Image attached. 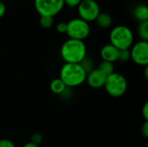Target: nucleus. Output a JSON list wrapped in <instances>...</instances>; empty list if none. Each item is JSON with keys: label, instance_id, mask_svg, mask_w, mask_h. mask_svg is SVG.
<instances>
[{"label": "nucleus", "instance_id": "obj_1", "mask_svg": "<svg viewBox=\"0 0 148 147\" xmlns=\"http://www.w3.org/2000/svg\"><path fill=\"white\" fill-rule=\"evenodd\" d=\"M87 55V47L83 41L70 39L63 42L61 56L66 63H80Z\"/></svg>", "mask_w": 148, "mask_h": 147}, {"label": "nucleus", "instance_id": "obj_2", "mask_svg": "<svg viewBox=\"0 0 148 147\" xmlns=\"http://www.w3.org/2000/svg\"><path fill=\"white\" fill-rule=\"evenodd\" d=\"M87 77V73L79 63H65L60 71V79L67 88H75L82 85Z\"/></svg>", "mask_w": 148, "mask_h": 147}, {"label": "nucleus", "instance_id": "obj_3", "mask_svg": "<svg viewBox=\"0 0 148 147\" xmlns=\"http://www.w3.org/2000/svg\"><path fill=\"white\" fill-rule=\"evenodd\" d=\"M110 44L121 49H129L134 44V33L130 28L125 25L114 27L109 35Z\"/></svg>", "mask_w": 148, "mask_h": 147}, {"label": "nucleus", "instance_id": "obj_4", "mask_svg": "<svg viewBox=\"0 0 148 147\" xmlns=\"http://www.w3.org/2000/svg\"><path fill=\"white\" fill-rule=\"evenodd\" d=\"M104 88L113 98L121 97L127 89V81L126 77L119 73H113L107 76Z\"/></svg>", "mask_w": 148, "mask_h": 147}, {"label": "nucleus", "instance_id": "obj_5", "mask_svg": "<svg viewBox=\"0 0 148 147\" xmlns=\"http://www.w3.org/2000/svg\"><path fill=\"white\" fill-rule=\"evenodd\" d=\"M90 33V26L88 23L80 17L73 18L67 23L66 34L70 39L83 41Z\"/></svg>", "mask_w": 148, "mask_h": 147}, {"label": "nucleus", "instance_id": "obj_6", "mask_svg": "<svg viewBox=\"0 0 148 147\" xmlns=\"http://www.w3.org/2000/svg\"><path fill=\"white\" fill-rule=\"evenodd\" d=\"M34 6L40 16L54 17L64 7L63 0H34Z\"/></svg>", "mask_w": 148, "mask_h": 147}, {"label": "nucleus", "instance_id": "obj_7", "mask_svg": "<svg viewBox=\"0 0 148 147\" xmlns=\"http://www.w3.org/2000/svg\"><path fill=\"white\" fill-rule=\"evenodd\" d=\"M77 10L80 18L87 23L95 21L101 13L100 5L95 0H82L77 6Z\"/></svg>", "mask_w": 148, "mask_h": 147}, {"label": "nucleus", "instance_id": "obj_8", "mask_svg": "<svg viewBox=\"0 0 148 147\" xmlns=\"http://www.w3.org/2000/svg\"><path fill=\"white\" fill-rule=\"evenodd\" d=\"M131 60L139 66L147 67L148 42L147 41H139L133 44L130 49Z\"/></svg>", "mask_w": 148, "mask_h": 147}, {"label": "nucleus", "instance_id": "obj_9", "mask_svg": "<svg viewBox=\"0 0 148 147\" xmlns=\"http://www.w3.org/2000/svg\"><path fill=\"white\" fill-rule=\"evenodd\" d=\"M107 75H105L98 68H94L89 73L87 74L86 81L89 87L92 88H101L105 85Z\"/></svg>", "mask_w": 148, "mask_h": 147}, {"label": "nucleus", "instance_id": "obj_10", "mask_svg": "<svg viewBox=\"0 0 148 147\" xmlns=\"http://www.w3.org/2000/svg\"><path fill=\"white\" fill-rule=\"evenodd\" d=\"M118 55L119 49L110 43L103 46L101 49V56L102 58V61L114 63V62L118 61Z\"/></svg>", "mask_w": 148, "mask_h": 147}, {"label": "nucleus", "instance_id": "obj_11", "mask_svg": "<svg viewBox=\"0 0 148 147\" xmlns=\"http://www.w3.org/2000/svg\"><path fill=\"white\" fill-rule=\"evenodd\" d=\"M134 16L140 23L148 21V8L146 4H138L133 11Z\"/></svg>", "mask_w": 148, "mask_h": 147}, {"label": "nucleus", "instance_id": "obj_12", "mask_svg": "<svg viewBox=\"0 0 148 147\" xmlns=\"http://www.w3.org/2000/svg\"><path fill=\"white\" fill-rule=\"evenodd\" d=\"M95 23L101 29H108L113 23V18L108 13L101 12L95 19Z\"/></svg>", "mask_w": 148, "mask_h": 147}, {"label": "nucleus", "instance_id": "obj_13", "mask_svg": "<svg viewBox=\"0 0 148 147\" xmlns=\"http://www.w3.org/2000/svg\"><path fill=\"white\" fill-rule=\"evenodd\" d=\"M49 88H50V90H51L52 93H54L56 94H58V95H62L66 91V89L68 88L66 87V85L63 83V81L60 78L54 79L50 82Z\"/></svg>", "mask_w": 148, "mask_h": 147}, {"label": "nucleus", "instance_id": "obj_14", "mask_svg": "<svg viewBox=\"0 0 148 147\" xmlns=\"http://www.w3.org/2000/svg\"><path fill=\"white\" fill-rule=\"evenodd\" d=\"M98 69L101 70L107 76H108L109 75L114 73V63L109 62H106V61H102L100 63Z\"/></svg>", "mask_w": 148, "mask_h": 147}, {"label": "nucleus", "instance_id": "obj_15", "mask_svg": "<svg viewBox=\"0 0 148 147\" xmlns=\"http://www.w3.org/2000/svg\"><path fill=\"white\" fill-rule=\"evenodd\" d=\"M138 35L141 41H147L148 40V21L140 23V25L138 27Z\"/></svg>", "mask_w": 148, "mask_h": 147}, {"label": "nucleus", "instance_id": "obj_16", "mask_svg": "<svg viewBox=\"0 0 148 147\" xmlns=\"http://www.w3.org/2000/svg\"><path fill=\"white\" fill-rule=\"evenodd\" d=\"M40 25L44 28V29H49L53 26L54 24V18L51 16H40V20H39Z\"/></svg>", "mask_w": 148, "mask_h": 147}, {"label": "nucleus", "instance_id": "obj_17", "mask_svg": "<svg viewBox=\"0 0 148 147\" xmlns=\"http://www.w3.org/2000/svg\"><path fill=\"white\" fill-rule=\"evenodd\" d=\"M129 60H131L130 49H121V50H119L118 61H120L121 62H127Z\"/></svg>", "mask_w": 148, "mask_h": 147}, {"label": "nucleus", "instance_id": "obj_18", "mask_svg": "<svg viewBox=\"0 0 148 147\" xmlns=\"http://www.w3.org/2000/svg\"><path fill=\"white\" fill-rule=\"evenodd\" d=\"M80 65H81V67L83 68V70L88 74V73H89L91 70H93L94 68H93V62L89 59V58H88L87 56L79 63Z\"/></svg>", "mask_w": 148, "mask_h": 147}, {"label": "nucleus", "instance_id": "obj_19", "mask_svg": "<svg viewBox=\"0 0 148 147\" xmlns=\"http://www.w3.org/2000/svg\"><path fill=\"white\" fill-rule=\"evenodd\" d=\"M82 0H63L64 2V5H67L70 8H75V7H77L80 3L82 2Z\"/></svg>", "mask_w": 148, "mask_h": 147}, {"label": "nucleus", "instance_id": "obj_20", "mask_svg": "<svg viewBox=\"0 0 148 147\" xmlns=\"http://www.w3.org/2000/svg\"><path fill=\"white\" fill-rule=\"evenodd\" d=\"M0 147H16L15 144L7 139H0Z\"/></svg>", "mask_w": 148, "mask_h": 147}, {"label": "nucleus", "instance_id": "obj_21", "mask_svg": "<svg viewBox=\"0 0 148 147\" xmlns=\"http://www.w3.org/2000/svg\"><path fill=\"white\" fill-rule=\"evenodd\" d=\"M66 29H67V23L64 22H61L56 25V30L59 33H66Z\"/></svg>", "mask_w": 148, "mask_h": 147}, {"label": "nucleus", "instance_id": "obj_22", "mask_svg": "<svg viewBox=\"0 0 148 147\" xmlns=\"http://www.w3.org/2000/svg\"><path fill=\"white\" fill-rule=\"evenodd\" d=\"M41 141H42V136L39 133H35L31 137V141L30 142H32V143H34V144H36L37 146H39V144L41 143Z\"/></svg>", "mask_w": 148, "mask_h": 147}, {"label": "nucleus", "instance_id": "obj_23", "mask_svg": "<svg viewBox=\"0 0 148 147\" xmlns=\"http://www.w3.org/2000/svg\"><path fill=\"white\" fill-rule=\"evenodd\" d=\"M140 132H141V134L145 138H148V121H145L144 122V124L141 126Z\"/></svg>", "mask_w": 148, "mask_h": 147}, {"label": "nucleus", "instance_id": "obj_24", "mask_svg": "<svg viewBox=\"0 0 148 147\" xmlns=\"http://www.w3.org/2000/svg\"><path fill=\"white\" fill-rule=\"evenodd\" d=\"M142 116L145 121H148V103L147 102L142 107Z\"/></svg>", "mask_w": 148, "mask_h": 147}, {"label": "nucleus", "instance_id": "obj_25", "mask_svg": "<svg viewBox=\"0 0 148 147\" xmlns=\"http://www.w3.org/2000/svg\"><path fill=\"white\" fill-rule=\"evenodd\" d=\"M6 12V6L3 2L0 1V18H2Z\"/></svg>", "mask_w": 148, "mask_h": 147}, {"label": "nucleus", "instance_id": "obj_26", "mask_svg": "<svg viewBox=\"0 0 148 147\" xmlns=\"http://www.w3.org/2000/svg\"><path fill=\"white\" fill-rule=\"evenodd\" d=\"M23 147H39V146L36 145L32 142H29V143H26Z\"/></svg>", "mask_w": 148, "mask_h": 147}]
</instances>
